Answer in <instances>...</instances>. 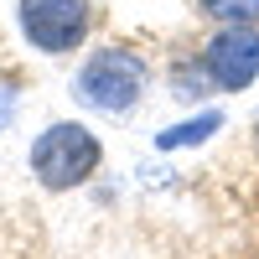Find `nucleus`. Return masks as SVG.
Wrapping results in <instances>:
<instances>
[{"instance_id": "1", "label": "nucleus", "mask_w": 259, "mask_h": 259, "mask_svg": "<svg viewBox=\"0 0 259 259\" xmlns=\"http://www.w3.org/2000/svg\"><path fill=\"white\" fill-rule=\"evenodd\" d=\"M150 57L124 47V41H104V47L83 52L78 73H73V104L89 114H104V119H130L145 104L150 94Z\"/></svg>"}, {"instance_id": "2", "label": "nucleus", "mask_w": 259, "mask_h": 259, "mask_svg": "<svg viewBox=\"0 0 259 259\" xmlns=\"http://www.w3.org/2000/svg\"><path fill=\"white\" fill-rule=\"evenodd\" d=\"M104 166V145L83 119H52L26 150V171L41 192H73Z\"/></svg>"}, {"instance_id": "3", "label": "nucleus", "mask_w": 259, "mask_h": 259, "mask_svg": "<svg viewBox=\"0 0 259 259\" xmlns=\"http://www.w3.org/2000/svg\"><path fill=\"white\" fill-rule=\"evenodd\" d=\"M16 31L36 57H73L94 31L89 0H16Z\"/></svg>"}, {"instance_id": "4", "label": "nucleus", "mask_w": 259, "mask_h": 259, "mask_svg": "<svg viewBox=\"0 0 259 259\" xmlns=\"http://www.w3.org/2000/svg\"><path fill=\"white\" fill-rule=\"evenodd\" d=\"M197 62L212 83V94H244L259 83V26H218L202 47Z\"/></svg>"}, {"instance_id": "5", "label": "nucleus", "mask_w": 259, "mask_h": 259, "mask_svg": "<svg viewBox=\"0 0 259 259\" xmlns=\"http://www.w3.org/2000/svg\"><path fill=\"white\" fill-rule=\"evenodd\" d=\"M223 130V109H212V104H202V109H192L187 119H177V124H166V130H156V145L161 156H177V150H197V145H207L212 135Z\"/></svg>"}, {"instance_id": "6", "label": "nucleus", "mask_w": 259, "mask_h": 259, "mask_svg": "<svg viewBox=\"0 0 259 259\" xmlns=\"http://www.w3.org/2000/svg\"><path fill=\"white\" fill-rule=\"evenodd\" d=\"M166 89H171V99H182V104H192V109H202L207 94H212V83H207V73H202V62H197V57H182L177 68H171Z\"/></svg>"}, {"instance_id": "7", "label": "nucleus", "mask_w": 259, "mask_h": 259, "mask_svg": "<svg viewBox=\"0 0 259 259\" xmlns=\"http://www.w3.org/2000/svg\"><path fill=\"white\" fill-rule=\"evenodd\" d=\"M197 16L212 26H259V0H197Z\"/></svg>"}, {"instance_id": "8", "label": "nucleus", "mask_w": 259, "mask_h": 259, "mask_svg": "<svg viewBox=\"0 0 259 259\" xmlns=\"http://www.w3.org/2000/svg\"><path fill=\"white\" fill-rule=\"evenodd\" d=\"M16 109H21V94H16V83H11V78H0V130H11Z\"/></svg>"}, {"instance_id": "9", "label": "nucleus", "mask_w": 259, "mask_h": 259, "mask_svg": "<svg viewBox=\"0 0 259 259\" xmlns=\"http://www.w3.org/2000/svg\"><path fill=\"white\" fill-rule=\"evenodd\" d=\"M249 135H254V145H259V109H254V119H249Z\"/></svg>"}]
</instances>
